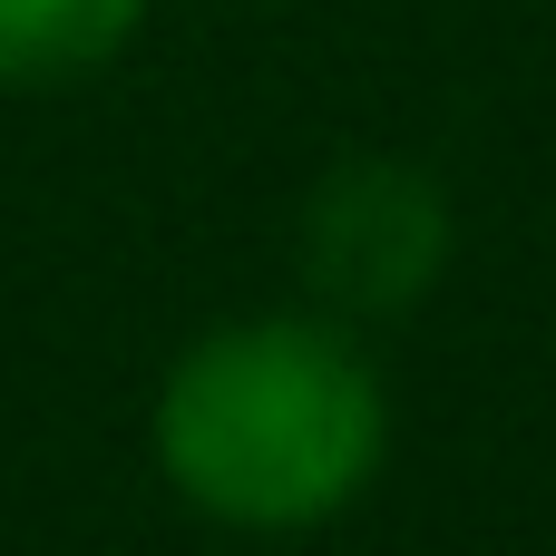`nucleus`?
<instances>
[{
    "label": "nucleus",
    "instance_id": "nucleus-1",
    "mask_svg": "<svg viewBox=\"0 0 556 556\" xmlns=\"http://www.w3.org/2000/svg\"><path fill=\"white\" fill-rule=\"evenodd\" d=\"M391 381L323 303L205 323L147 391L156 489L225 538H323L391 469Z\"/></svg>",
    "mask_w": 556,
    "mask_h": 556
},
{
    "label": "nucleus",
    "instance_id": "nucleus-2",
    "mask_svg": "<svg viewBox=\"0 0 556 556\" xmlns=\"http://www.w3.org/2000/svg\"><path fill=\"white\" fill-rule=\"evenodd\" d=\"M450 254H459L450 186L420 156H391V147L332 156L303 186V205H293L303 303H323L342 323H401V313H420L450 283Z\"/></svg>",
    "mask_w": 556,
    "mask_h": 556
},
{
    "label": "nucleus",
    "instance_id": "nucleus-3",
    "mask_svg": "<svg viewBox=\"0 0 556 556\" xmlns=\"http://www.w3.org/2000/svg\"><path fill=\"white\" fill-rule=\"evenodd\" d=\"M156 0H0V88H68L137 49Z\"/></svg>",
    "mask_w": 556,
    "mask_h": 556
}]
</instances>
